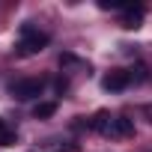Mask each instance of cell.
<instances>
[{
  "label": "cell",
  "instance_id": "cell-6",
  "mask_svg": "<svg viewBox=\"0 0 152 152\" xmlns=\"http://www.w3.org/2000/svg\"><path fill=\"white\" fill-rule=\"evenodd\" d=\"M57 113V102H39L36 107H33V116L36 119H48V116H54Z\"/></svg>",
  "mask_w": 152,
  "mask_h": 152
},
{
  "label": "cell",
  "instance_id": "cell-9",
  "mask_svg": "<svg viewBox=\"0 0 152 152\" xmlns=\"http://www.w3.org/2000/svg\"><path fill=\"white\" fill-rule=\"evenodd\" d=\"M54 152H78V146H75V143H66V146H60V149H54Z\"/></svg>",
  "mask_w": 152,
  "mask_h": 152
},
{
  "label": "cell",
  "instance_id": "cell-4",
  "mask_svg": "<svg viewBox=\"0 0 152 152\" xmlns=\"http://www.w3.org/2000/svg\"><path fill=\"white\" fill-rule=\"evenodd\" d=\"M143 15H146V9H143V6H125V9H122V27H125V30L140 27Z\"/></svg>",
  "mask_w": 152,
  "mask_h": 152
},
{
  "label": "cell",
  "instance_id": "cell-1",
  "mask_svg": "<svg viewBox=\"0 0 152 152\" xmlns=\"http://www.w3.org/2000/svg\"><path fill=\"white\" fill-rule=\"evenodd\" d=\"M48 42H51V36H48V33H42V30H39V27H33V24H24V27H21V39H18L15 51H18V57H33V54H39Z\"/></svg>",
  "mask_w": 152,
  "mask_h": 152
},
{
  "label": "cell",
  "instance_id": "cell-8",
  "mask_svg": "<svg viewBox=\"0 0 152 152\" xmlns=\"http://www.w3.org/2000/svg\"><path fill=\"white\" fill-rule=\"evenodd\" d=\"M102 9H125V3H116V0H102Z\"/></svg>",
  "mask_w": 152,
  "mask_h": 152
},
{
  "label": "cell",
  "instance_id": "cell-5",
  "mask_svg": "<svg viewBox=\"0 0 152 152\" xmlns=\"http://www.w3.org/2000/svg\"><path fill=\"white\" fill-rule=\"evenodd\" d=\"M128 134H134V122L125 116H116L113 119V137H128Z\"/></svg>",
  "mask_w": 152,
  "mask_h": 152
},
{
  "label": "cell",
  "instance_id": "cell-7",
  "mask_svg": "<svg viewBox=\"0 0 152 152\" xmlns=\"http://www.w3.org/2000/svg\"><path fill=\"white\" fill-rule=\"evenodd\" d=\"M12 143H15V131L0 119V146H12Z\"/></svg>",
  "mask_w": 152,
  "mask_h": 152
},
{
  "label": "cell",
  "instance_id": "cell-2",
  "mask_svg": "<svg viewBox=\"0 0 152 152\" xmlns=\"http://www.w3.org/2000/svg\"><path fill=\"white\" fill-rule=\"evenodd\" d=\"M45 90V81L42 78H24V81H15L9 87V93L18 99V102H30V99H39Z\"/></svg>",
  "mask_w": 152,
  "mask_h": 152
},
{
  "label": "cell",
  "instance_id": "cell-3",
  "mask_svg": "<svg viewBox=\"0 0 152 152\" xmlns=\"http://www.w3.org/2000/svg\"><path fill=\"white\" fill-rule=\"evenodd\" d=\"M128 84H131V75L122 72V69H113L110 75H104V78H102V87H104L107 93H119V90H125Z\"/></svg>",
  "mask_w": 152,
  "mask_h": 152
}]
</instances>
